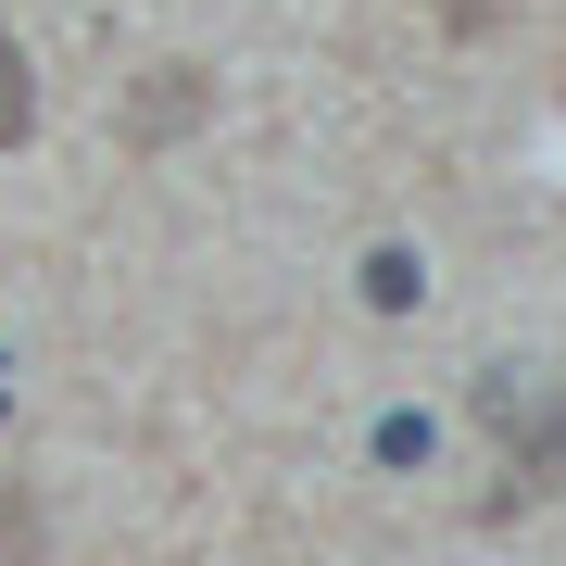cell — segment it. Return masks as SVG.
Segmentation results:
<instances>
[{"label":"cell","mask_w":566,"mask_h":566,"mask_svg":"<svg viewBox=\"0 0 566 566\" xmlns=\"http://www.w3.org/2000/svg\"><path fill=\"white\" fill-rule=\"evenodd\" d=\"M25 126H39V76H25V39L0 25V151H13Z\"/></svg>","instance_id":"3"},{"label":"cell","mask_w":566,"mask_h":566,"mask_svg":"<svg viewBox=\"0 0 566 566\" xmlns=\"http://www.w3.org/2000/svg\"><path fill=\"white\" fill-rule=\"evenodd\" d=\"M365 303H378V315H416V303H428V264H416L403 240H390V252H365Z\"/></svg>","instance_id":"2"},{"label":"cell","mask_w":566,"mask_h":566,"mask_svg":"<svg viewBox=\"0 0 566 566\" xmlns=\"http://www.w3.org/2000/svg\"><path fill=\"white\" fill-rule=\"evenodd\" d=\"M202 114H214V76H202V63H151V76H139V102H126V139L164 151V139H189Z\"/></svg>","instance_id":"1"},{"label":"cell","mask_w":566,"mask_h":566,"mask_svg":"<svg viewBox=\"0 0 566 566\" xmlns=\"http://www.w3.org/2000/svg\"><path fill=\"white\" fill-rule=\"evenodd\" d=\"M0 566H39V504L25 491H0Z\"/></svg>","instance_id":"4"}]
</instances>
